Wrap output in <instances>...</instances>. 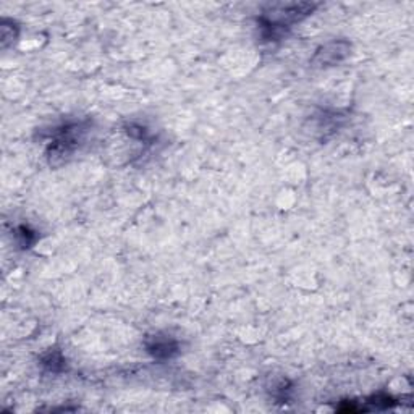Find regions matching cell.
I'll return each mask as SVG.
<instances>
[{
  "instance_id": "obj_2",
  "label": "cell",
  "mask_w": 414,
  "mask_h": 414,
  "mask_svg": "<svg viewBox=\"0 0 414 414\" xmlns=\"http://www.w3.org/2000/svg\"><path fill=\"white\" fill-rule=\"evenodd\" d=\"M146 350L157 360H169L178 355V343L170 336L154 335L146 340Z\"/></svg>"
},
{
  "instance_id": "obj_3",
  "label": "cell",
  "mask_w": 414,
  "mask_h": 414,
  "mask_svg": "<svg viewBox=\"0 0 414 414\" xmlns=\"http://www.w3.org/2000/svg\"><path fill=\"white\" fill-rule=\"evenodd\" d=\"M42 366L51 372H60L65 369V360L59 351H51L42 356Z\"/></svg>"
},
{
  "instance_id": "obj_1",
  "label": "cell",
  "mask_w": 414,
  "mask_h": 414,
  "mask_svg": "<svg viewBox=\"0 0 414 414\" xmlns=\"http://www.w3.org/2000/svg\"><path fill=\"white\" fill-rule=\"evenodd\" d=\"M350 42L346 41H334L329 42L327 46L319 49L312 59L314 67H327V65H335L348 57L350 54Z\"/></svg>"
}]
</instances>
